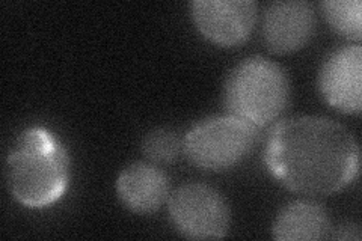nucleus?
<instances>
[{"instance_id": "obj_3", "label": "nucleus", "mask_w": 362, "mask_h": 241, "mask_svg": "<svg viewBox=\"0 0 362 241\" xmlns=\"http://www.w3.org/2000/svg\"><path fill=\"white\" fill-rule=\"evenodd\" d=\"M290 93L284 68L264 56H251L226 76L222 95L226 113L263 129L284 113Z\"/></svg>"}, {"instance_id": "obj_5", "label": "nucleus", "mask_w": 362, "mask_h": 241, "mask_svg": "<svg viewBox=\"0 0 362 241\" xmlns=\"http://www.w3.org/2000/svg\"><path fill=\"white\" fill-rule=\"evenodd\" d=\"M169 221L187 240H221L231 225L230 205L221 192L204 182H186L168 199Z\"/></svg>"}, {"instance_id": "obj_10", "label": "nucleus", "mask_w": 362, "mask_h": 241, "mask_svg": "<svg viewBox=\"0 0 362 241\" xmlns=\"http://www.w3.org/2000/svg\"><path fill=\"white\" fill-rule=\"evenodd\" d=\"M329 213L315 201H293L282 208L272 225V237L279 241H319L329 238Z\"/></svg>"}, {"instance_id": "obj_7", "label": "nucleus", "mask_w": 362, "mask_h": 241, "mask_svg": "<svg viewBox=\"0 0 362 241\" xmlns=\"http://www.w3.org/2000/svg\"><path fill=\"white\" fill-rule=\"evenodd\" d=\"M319 90L331 107L346 114L362 109V47L344 45L326 57L319 73Z\"/></svg>"}, {"instance_id": "obj_6", "label": "nucleus", "mask_w": 362, "mask_h": 241, "mask_svg": "<svg viewBox=\"0 0 362 241\" xmlns=\"http://www.w3.org/2000/svg\"><path fill=\"white\" fill-rule=\"evenodd\" d=\"M189 11L201 35L221 47L246 42L258 18V4L252 0H194Z\"/></svg>"}, {"instance_id": "obj_13", "label": "nucleus", "mask_w": 362, "mask_h": 241, "mask_svg": "<svg viewBox=\"0 0 362 241\" xmlns=\"http://www.w3.org/2000/svg\"><path fill=\"white\" fill-rule=\"evenodd\" d=\"M329 238L338 241H361V228L356 223H343L332 228Z\"/></svg>"}, {"instance_id": "obj_12", "label": "nucleus", "mask_w": 362, "mask_h": 241, "mask_svg": "<svg viewBox=\"0 0 362 241\" xmlns=\"http://www.w3.org/2000/svg\"><path fill=\"white\" fill-rule=\"evenodd\" d=\"M141 151L153 165H171L183 153V139L173 129L158 127L144 136Z\"/></svg>"}, {"instance_id": "obj_1", "label": "nucleus", "mask_w": 362, "mask_h": 241, "mask_svg": "<svg viewBox=\"0 0 362 241\" xmlns=\"http://www.w3.org/2000/svg\"><path fill=\"white\" fill-rule=\"evenodd\" d=\"M359 145L344 125L323 117H294L267 136L264 165L286 189L307 196L341 192L359 174Z\"/></svg>"}, {"instance_id": "obj_2", "label": "nucleus", "mask_w": 362, "mask_h": 241, "mask_svg": "<svg viewBox=\"0 0 362 241\" xmlns=\"http://www.w3.org/2000/svg\"><path fill=\"white\" fill-rule=\"evenodd\" d=\"M13 198L28 208H47L58 202L70 182V155L52 131L29 127L21 131L5 163Z\"/></svg>"}, {"instance_id": "obj_9", "label": "nucleus", "mask_w": 362, "mask_h": 241, "mask_svg": "<svg viewBox=\"0 0 362 241\" xmlns=\"http://www.w3.org/2000/svg\"><path fill=\"white\" fill-rule=\"evenodd\" d=\"M115 189L124 208L134 214H153L168 204L171 181L157 165L134 162L119 172Z\"/></svg>"}, {"instance_id": "obj_11", "label": "nucleus", "mask_w": 362, "mask_h": 241, "mask_svg": "<svg viewBox=\"0 0 362 241\" xmlns=\"http://www.w3.org/2000/svg\"><path fill=\"white\" fill-rule=\"evenodd\" d=\"M320 9L329 26L349 40L361 44L362 4L361 0H323Z\"/></svg>"}, {"instance_id": "obj_8", "label": "nucleus", "mask_w": 362, "mask_h": 241, "mask_svg": "<svg viewBox=\"0 0 362 241\" xmlns=\"http://www.w3.org/2000/svg\"><path fill=\"white\" fill-rule=\"evenodd\" d=\"M314 29L315 13L305 0L272 2L263 13V40L272 53L288 54L303 49L313 38Z\"/></svg>"}, {"instance_id": "obj_4", "label": "nucleus", "mask_w": 362, "mask_h": 241, "mask_svg": "<svg viewBox=\"0 0 362 241\" xmlns=\"http://www.w3.org/2000/svg\"><path fill=\"white\" fill-rule=\"evenodd\" d=\"M259 139V129L233 114L201 119L183 139V154L190 165L222 172L242 163Z\"/></svg>"}]
</instances>
